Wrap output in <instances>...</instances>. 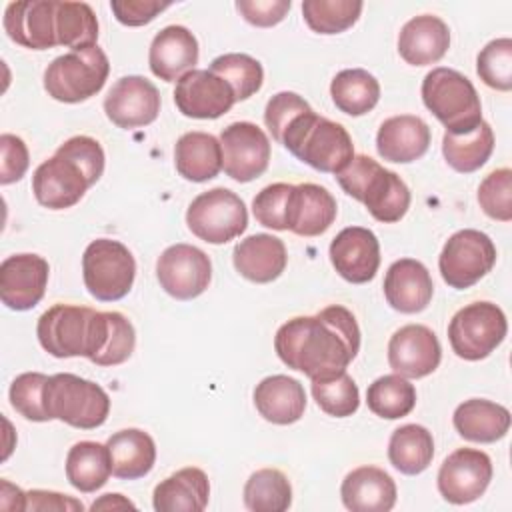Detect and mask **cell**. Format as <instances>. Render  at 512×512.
Listing matches in <instances>:
<instances>
[{
	"label": "cell",
	"mask_w": 512,
	"mask_h": 512,
	"mask_svg": "<svg viewBox=\"0 0 512 512\" xmlns=\"http://www.w3.org/2000/svg\"><path fill=\"white\" fill-rule=\"evenodd\" d=\"M496 262V246L488 234L464 228L454 232L438 258V268L450 288L464 290L484 278Z\"/></svg>",
	"instance_id": "8fae6325"
},
{
	"label": "cell",
	"mask_w": 512,
	"mask_h": 512,
	"mask_svg": "<svg viewBox=\"0 0 512 512\" xmlns=\"http://www.w3.org/2000/svg\"><path fill=\"white\" fill-rule=\"evenodd\" d=\"M112 462V476L136 480L146 476L156 462V444L152 436L138 428H126L112 434L106 442Z\"/></svg>",
	"instance_id": "1f68e13d"
},
{
	"label": "cell",
	"mask_w": 512,
	"mask_h": 512,
	"mask_svg": "<svg viewBox=\"0 0 512 512\" xmlns=\"http://www.w3.org/2000/svg\"><path fill=\"white\" fill-rule=\"evenodd\" d=\"M292 2L290 0H238L236 10L246 22L258 28H270L284 20Z\"/></svg>",
	"instance_id": "f907efd6"
},
{
	"label": "cell",
	"mask_w": 512,
	"mask_h": 512,
	"mask_svg": "<svg viewBox=\"0 0 512 512\" xmlns=\"http://www.w3.org/2000/svg\"><path fill=\"white\" fill-rule=\"evenodd\" d=\"M112 328V312H98L88 306L54 304L36 324L40 346L56 358L86 356L98 364L106 350Z\"/></svg>",
	"instance_id": "7a4b0ae2"
},
{
	"label": "cell",
	"mask_w": 512,
	"mask_h": 512,
	"mask_svg": "<svg viewBox=\"0 0 512 512\" xmlns=\"http://www.w3.org/2000/svg\"><path fill=\"white\" fill-rule=\"evenodd\" d=\"M50 376L42 372H24L16 376L10 384V404L12 408L32 422H48L44 410V386Z\"/></svg>",
	"instance_id": "f6af8a7d"
},
{
	"label": "cell",
	"mask_w": 512,
	"mask_h": 512,
	"mask_svg": "<svg viewBox=\"0 0 512 512\" xmlns=\"http://www.w3.org/2000/svg\"><path fill=\"white\" fill-rule=\"evenodd\" d=\"M118 510V508H134L130 500H126L122 494H104L100 500L92 504V510Z\"/></svg>",
	"instance_id": "db71d44e"
},
{
	"label": "cell",
	"mask_w": 512,
	"mask_h": 512,
	"mask_svg": "<svg viewBox=\"0 0 512 512\" xmlns=\"http://www.w3.org/2000/svg\"><path fill=\"white\" fill-rule=\"evenodd\" d=\"M430 146V128L420 116L400 114L382 122L376 134L378 154L396 164H408L426 154Z\"/></svg>",
	"instance_id": "d4e9b609"
},
{
	"label": "cell",
	"mask_w": 512,
	"mask_h": 512,
	"mask_svg": "<svg viewBox=\"0 0 512 512\" xmlns=\"http://www.w3.org/2000/svg\"><path fill=\"white\" fill-rule=\"evenodd\" d=\"M210 482L196 466L182 468L156 484L152 504L156 512H200L208 506Z\"/></svg>",
	"instance_id": "f546056e"
},
{
	"label": "cell",
	"mask_w": 512,
	"mask_h": 512,
	"mask_svg": "<svg viewBox=\"0 0 512 512\" xmlns=\"http://www.w3.org/2000/svg\"><path fill=\"white\" fill-rule=\"evenodd\" d=\"M112 474L108 446L84 440L74 444L66 456V478L80 492H96Z\"/></svg>",
	"instance_id": "836d02e7"
},
{
	"label": "cell",
	"mask_w": 512,
	"mask_h": 512,
	"mask_svg": "<svg viewBox=\"0 0 512 512\" xmlns=\"http://www.w3.org/2000/svg\"><path fill=\"white\" fill-rule=\"evenodd\" d=\"M208 70L218 74L230 84V88L234 90L236 102L250 98L262 88V80H264L262 64L248 54H240V52L222 54L212 60Z\"/></svg>",
	"instance_id": "b9f144b4"
},
{
	"label": "cell",
	"mask_w": 512,
	"mask_h": 512,
	"mask_svg": "<svg viewBox=\"0 0 512 512\" xmlns=\"http://www.w3.org/2000/svg\"><path fill=\"white\" fill-rule=\"evenodd\" d=\"M450 48V30L446 22L432 14L410 18L398 36V52L412 66L438 62Z\"/></svg>",
	"instance_id": "83f0119b"
},
{
	"label": "cell",
	"mask_w": 512,
	"mask_h": 512,
	"mask_svg": "<svg viewBox=\"0 0 512 512\" xmlns=\"http://www.w3.org/2000/svg\"><path fill=\"white\" fill-rule=\"evenodd\" d=\"M492 480V460L476 448L454 450L438 470V490L450 504L478 500Z\"/></svg>",
	"instance_id": "9a60e30c"
},
{
	"label": "cell",
	"mask_w": 512,
	"mask_h": 512,
	"mask_svg": "<svg viewBox=\"0 0 512 512\" xmlns=\"http://www.w3.org/2000/svg\"><path fill=\"white\" fill-rule=\"evenodd\" d=\"M108 74V56L94 44L54 58L44 72V90L58 102H84L104 88Z\"/></svg>",
	"instance_id": "52a82bcc"
},
{
	"label": "cell",
	"mask_w": 512,
	"mask_h": 512,
	"mask_svg": "<svg viewBox=\"0 0 512 512\" xmlns=\"http://www.w3.org/2000/svg\"><path fill=\"white\" fill-rule=\"evenodd\" d=\"M0 152H2V160H0V184H12L18 182L30 164V156H28V148L24 144L22 138L14 136V134H2L0 136Z\"/></svg>",
	"instance_id": "681fc988"
},
{
	"label": "cell",
	"mask_w": 512,
	"mask_h": 512,
	"mask_svg": "<svg viewBox=\"0 0 512 512\" xmlns=\"http://www.w3.org/2000/svg\"><path fill=\"white\" fill-rule=\"evenodd\" d=\"M508 322L500 306L472 302L460 308L448 326V340L456 356L476 362L490 356L506 338Z\"/></svg>",
	"instance_id": "9c48e42d"
},
{
	"label": "cell",
	"mask_w": 512,
	"mask_h": 512,
	"mask_svg": "<svg viewBox=\"0 0 512 512\" xmlns=\"http://www.w3.org/2000/svg\"><path fill=\"white\" fill-rule=\"evenodd\" d=\"M222 168L236 182H252L270 162V140L254 122H232L220 134Z\"/></svg>",
	"instance_id": "4fadbf2b"
},
{
	"label": "cell",
	"mask_w": 512,
	"mask_h": 512,
	"mask_svg": "<svg viewBox=\"0 0 512 512\" xmlns=\"http://www.w3.org/2000/svg\"><path fill=\"white\" fill-rule=\"evenodd\" d=\"M50 266L38 254H12L0 264V300L10 310L34 308L46 292Z\"/></svg>",
	"instance_id": "ac0fdd59"
},
{
	"label": "cell",
	"mask_w": 512,
	"mask_h": 512,
	"mask_svg": "<svg viewBox=\"0 0 512 512\" xmlns=\"http://www.w3.org/2000/svg\"><path fill=\"white\" fill-rule=\"evenodd\" d=\"M232 260L240 276L256 284H266L284 272L288 254L280 238L272 234H252L234 246Z\"/></svg>",
	"instance_id": "4316f807"
},
{
	"label": "cell",
	"mask_w": 512,
	"mask_h": 512,
	"mask_svg": "<svg viewBox=\"0 0 512 512\" xmlns=\"http://www.w3.org/2000/svg\"><path fill=\"white\" fill-rule=\"evenodd\" d=\"M174 102L188 118L214 120L234 106L236 96L224 78L210 70L194 68L176 82Z\"/></svg>",
	"instance_id": "2e32d148"
},
{
	"label": "cell",
	"mask_w": 512,
	"mask_h": 512,
	"mask_svg": "<svg viewBox=\"0 0 512 512\" xmlns=\"http://www.w3.org/2000/svg\"><path fill=\"white\" fill-rule=\"evenodd\" d=\"M26 510H58V512H76L84 510L80 500H74L60 492L50 490H30L26 492Z\"/></svg>",
	"instance_id": "f5cc1de1"
},
{
	"label": "cell",
	"mask_w": 512,
	"mask_h": 512,
	"mask_svg": "<svg viewBox=\"0 0 512 512\" xmlns=\"http://www.w3.org/2000/svg\"><path fill=\"white\" fill-rule=\"evenodd\" d=\"M360 0H304L302 14L310 30L318 34H340L348 30L362 12Z\"/></svg>",
	"instance_id": "60d3db41"
},
{
	"label": "cell",
	"mask_w": 512,
	"mask_h": 512,
	"mask_svg": "<svg viewBox=\"0 0 512 512\" xmlns=\"http://www.w3.org/2000/svg\"><path fill=\"white\" fill-rule=\"evenodd\" d=\"M452 422L464 440L490 444L506 436L510 428V412L492 400L470 398L458 404Z\"/></svg>",
	"instance_id": "4dcf8cb0"
},
{
	"label": "cell",
	"mask_w": 512,
	"mask_h": 512,
	"mask_svg": "<svg viewBox=\"0 0 512 512\" xmlns=\"http://www.w3.org/2000/svg\"><path fill=\"white\" fill-rule=\"evenodd\" d=\"M174 164L182 178L206 182L222 170L220 140L206 132H186L174 146Z\"/></svg>",
	"instance_id": "d6a6232c"
},
{
	"label": "cell",
	"mask_w": 512,
	"mask_h": 512,
	"mask_svg": "<svg viewBox=\"0 0 512 512\" xmlns=\"http://www.w3.org/2000/svg\"><path fill=\"white\" fill-rule=\"evenodd\" d=\"M110 8L116 20L124 26H144L152 22L160 12L170 8V2L158 0H112Z\"/></svg>",
	"instance_id": "816d5d0a"
},
{
	"label": "cell",
	"mask_w": 512,
	"mask_h": 512,
	"mask_svg": "<svg viewBox=\"0 0 512 512\" xmlns=\"http://www.w3.org/2000/svg\"><path fill=\"white\" fill-rule=\"evenodd\" d=\"M336 212V198L324 186L304 182L292 188L286 226L298 236H320L332 226Z\"/></svg>",
	"instance_id": "cb8c5ba5"
},
{
	"label": "cell",
	"mask_w": 512,
	"mask_h": 512,
	"mask_svg": "<svg viewBox=\"0 0 512 512\" xmlns=\"http://www.w3.org/2000/svg\"><path fill=\"white\" fill-rule=\"evenodd\" d=\"M424 106L448 134H464L482 122V104L474 84L452 68H432L422 80Z\"/></svg>",
	"instance_id": "5b68a950"
},
{
	"label": "cell",
	"mask_w": 512,
	"mask_h": 512,
	"mask_svg": "<svg viewBox=\"0 0 512 512\" xmlns=\"http://www.w3.org/2000/svg\"><path fill=\"white\" fill-rule=\"evenodd\" d=\"M494 150V132L488 122H480L474 130L464 134H444L442 154L456 172L468 174L484 166Z\"/></svg>",
	"instance_id": "8d00e7d4"
},
{
	"label": "cell",
	"mask_w": 512,
	"mask_h": 512,
	"mask_svg": "<svg viewBox=\"0 0 512 512\" xmlns=\"http://www.w3.org/2000/svg\"><path fill=\"white\" fill-rule=\"evenodd\" d=\"M440 360V342L424 324H406L388 342L390 368L404 378H424L438 368Z\"/></svg>",
	"instance_id": "d6986e66"
},
{
	"label": "cell",
	"mask_w": 512,
	"mask_h": 512,
	"mask_svg": "<svg viewBox=\"0 0 512 512\" xmlns=\"http://www.w3.org/2000/svg\"><path fill=\"white\" fill-rule=\"evenodd\" d=\"M104 112L118 128L148 126L158 118V88L144 76H122L104 98Z\"/></svg>",
	"instance_id": "e0dca14e"
},
{
	"label": "cell",
	"mask_w": 512,
	"mask_h": 512,
	"mask_svg": "<svg viewBox=\"0 0 512 512\" xmlns=\"http://www.w3.org/2000/svg\"><path fill=\"white\" fill-rule=\"evenodd\" d=\"M198 62V42L194 34L178 24L162 28L148 52V64L156 78L164 82L180 80L186 72L194 70Z\"/></svg>",
	"instance_id": "603a6c76"
},
{
	"label": "cell",
	"mask_w": 512,
	"mask_h": 512,
	"mask_svg": "<svg viewBox=\"0 0 512 512\" xmlns=\"http://www.w3.org/2000/svg\"><path fill=\"white\" fill-rule=\"evenodd\" d=\"M366 404L380 418H404L416 406V388L400 374H384L368 386Z\"/></svg>",
	"instance_id": "74e56055"
},
{
	"label": "cell",
	"mask_w": 512,
	"mask_h": 512,
	"mask_svg": "<svg viewBox=\"0 0 512 512\" xmlns=\"http://www.w3.org/2000/svg\"><path fill=\"white\" fill-rule=\"evenodd\" d=\"M44 410L50 420H60L80 430H92L106 422L110 398L96 382L60 372L50 376L44 386Z\"/></svg>",
	"instance_id": "8992f818"
},
{
	"label": "cell",
	"mask_w": 512,
	"mask_h": 512,
	"mask_svg": "<svg viewBox=\"0 0 512 512\" xmlns=\"http://www.w3.org/2000/svg\"><path fill=\"white\" fill-rule=\"evenodd\" d=\"M434 458V438L420 424H404L396 428L388 442L390 464L408 476L424 472Z\"/></svg>",
	"instance_id": "e575fe53"
},
{
	"label": "cell",
	"mask_w": 512,
	"mask_h": 512,
	"mask_svg": "<svg viewBox=\"0 0 512 512\" xmlns=\"http://www.w3.org/2000/svg\"><path fill=\"white\" fill-rule=\"evenodd\" d=\"M186 224L200 240L226 244L246 230L248 212L238 194L228 188H212L190 202Z\"/></svg>",
	"instance_id": "30bf717a"
},
{
	"label": "cell",
	"mask_w": 512,
	"mask_h": 512,
	"mask_svg": "<svg viewBox=\"0 0 512 512\" xmlns=\"http://www.w3.org/2000/svg\"><path fill=\"white\" fill-rule=\"evenodd\" d=\"M434 294V284L428 268L414 258H400L390 264L384 276L386 302L402 312H422Z\"/></svg>",
	"instance_id": "7402d4cb"
},
{
	"label": "cell",
	"mask_w": 512,
	"mask_h": 512,
	"mask_svg": "<svg viewBox=\"0 0 512 512\" xmlns=\"http://www.w3.org/2000/svg\"><path fill=\"white\" fill-rule=\"evenodd\" d=\"M56 4L58 0L10 2L4 12V30L10 40L30 50L58 46Z\"/></svg>",
	"instance_id": "ffe728a7"
},
{
	"label": "cell",
	"mask_w": 512,
	"mask_h": 512,
	"mask_svg": "<svg viewBox=\"0 0 512 512\" xmlns=\"http://www.w3.org/2000/svg\"><path fill=\"white\" fill-rule=\"evenodd\" d=\"M330 96L340 112L348 116H362L378 104L380 84L368 70L348 68L332 78Z\"/></svg>",
	"instance_id": "d590c367"
},
{
	"label": "cell",
	"mask_w": 512,
	"mask_h": 512,
	"mask_svg": "<svg viewBox=\"0 0 512 512\" xmlns=\"http://www.w3.org/2000/svg\"><path fill=\"white\" fill-rule=\"evenodd\" d=\"M96 182L88 168L58 146L56 154L34 170L32 192L38 204L50 210H64L78 204Z\"/></svg>",
	"instance_id": "7c38bea8"
},
{
	"label": "cell",
	"mask_w": 512,
	"mask_h": 512,
	"mask_svg": "<svg viewBox=\"0 0 512 512\" xmlns=\"http://www.w3.org/2000/svg\"><path fill=\"white\" fill-rule=\"evenodd\" d=\"M56 38L58 46L82 50L94 46L98 40V20L86 2L56 4Z\"/></svg>",
	"instance_id": "ab89813d"
},
{
	"label": "cell",
	"mask_w": 512,
	"mask_h": 512,
	"mask_svg": "<svg viewBox=\"0 0 512 512\" xmlns=\"http://www.w3.org/2000/svg\"><path fill=\"white\" fill-rule=\"evenodd\" d=\"M476 72L486 86L500 92L512 90V40L496 38L488 42L476 58Z\"/></svg>",
	"instance_id": "ee69618b"
},
{
	"label": "cell",
	"mask_w": 512,
	"mask_h": 512,
	"mask_svg": "<svg viewBox=\"0 0 512 512\" xmlns=\"http://www.w3.org/2000/svg\"><path fill=\"white\" fill-rule=\"evenodd\" d=\"M478 204L494 220H512V172L498 168L490 172L478 186Z\"/></svg>",
	"instance_id": "bcb514c9"
},
{
	"label": "cell",
	"mask_w": 512,
	"mask_h": 512,
	"mask_svg": "<svg viewBox=\"0 0 512 512\" xmlns=\"http://www.w3.org/2000/svg\"><path fill=\"white\" fill-rule=\"evenodd\" d=\"M336 180L340 188L362 202L378 222H398L410 208L406 182L366 154L354 156L350 164L336 174Z\"/></svg>",
	"instance_id": "3957f363"
},
{
	"label": "cell",
	"mask_w": 512,
	"mask_h": 512,
	"mask_svg": "<svg viewBox=\"0 0 512 512\" xmlns=\"http://www.w3.org/2000/svg\"><path fill=\"white\" fill-rule=\"evenodd\" d=\"M156 278L172 298L192 300L208 288L212 264L200 248L192 244H174L160 254L156 262Z\"/></svg>",
	"instance_id": "5bb4252c"
},
{
	"label": "cell",
	"mask_w": 512,
	"mask_h": 512,
	"mask_svg": "<svg viewBox=\"0 0 512 512\" xmlns=\"http://www.w3.org/2000/svg\"><path fill=\"white\" fill-rule=\"evenodd\" d=\"M312 396L320 410L336 418L352 416L360 406L358 386L346 370L312 380Z\"/></svg>",
	"instance_id": "7bdbcfd3"
},
{
	"label": "cell",
	"mask_w": 512,
	"mask_h": 512,
	"mask_svg": "<svg viewBox=\"0 0 512 512\" xmlns=\"http://www.w3.org/2000/svg\"><path fill=\"white\" fill-rule=\"evenodd\" d=\"M310 110V104L296 92H278L274 94L264 110V122L276 142H282L284 132L290 124L304 112Z\"/></svg>",
	"instance_id": "c3c4849f"
},
{
	"label": "cell",
	"mask_w": 512,
	"mask_h": 512,
	"mask_svg": "<svg viewBox=\"0 0 512 512\" xmlns=\"http://www.w3.org/2000/svg\"><path fill=\"white\" fill-rule=\"evenodd\" d=\"M340 496L352 512H388L396 504V484L382 468L360 466L346 474Z\"/></svg>",
	"instance_id": "484cf974"
},
{
	"label": "cell",
	"mask_w": 512,
	"mask_h": 512,
	"mask_svg": "<svg viewBox=\"0 0 512 512\" xmlns=\"http://www.w3.org/2000/svg\"><path fill=\"white\" fill-rule=\"evenodd\" d=\"M254 406L260 416L272 424H294L306 410V392L296 378L274 374L256 384Z\"/></svg>",
	"instance_id": "f1b7e54d"
},
{
	"label": "cell",
	"mask_w": 512,
	"mask_h": 512,
	"mask_svg": "<svg viewBox=\"0 0 512 512\" xmlns=\"http://www.w3.org/2000/svg\"><path fill=\"white\" fill-rule=\"evenodd\" d=\"M278 358L310 380L344 372L360 350V328L354 314L332 304L316 316H296L274 336Z\"/></svg>",
	"instance_id": "6da1fadb"
},
{
	"label": "cell",
	"mask_w": 512,
	"mask_h": 512,
	"mask_svg": "<svg viewBox=\"0 0 512 512\" xmlns=\"http://www.w3.org/2000/svg\"><path fill=\"white\" fill-rule=\"evenodd\" d=\"M294 184L276 182L262 188L252 200V212L258 224L272 228V230H288L286 214H288V200L292 194Z\"/></svg>",
	"instance_id": "7dc6e473"
},
{
	"label": "cell",
	"mask_w": 512,
	"mask_h": 512,
	"mask_svg": "<svg viewBox=\"0 0 512 512\" xmlns=\"http://www.w3.org/2000/svg\"><path fill=\"white\" fill-rule=\"evenodd\" d=\"M244 504L252 512H284L292 504V486L276 468L256 470L244 484Z\"/></svg>",
	"instance_id": "f35d334b"
},
{
	"label": "cell",
	"mask_w": 512,
	"mask_h": 512,
	"mask_svg": "<svg viewBox=\"0 0 512 512\" xmlns=\"http://www.w3.org/2000/svg\"><path fill=\"white\" fill-rule=\"evenodd\" d=\"M298 160L326 174L342 172L354 158V144L348 130L312 108L300 114L284 132L282 142Z\"/></svg>",
	"instance_id": "277c9868"
},
{
	"label": "cell",
	"mask_w": 512,
	"mask_h": 512,
	"mask_svg": "<svg viewBox=\"0 0 512 512\" xmlns=\"http://www.w3.org/2000/svg\"><path fill=\"white\" fill-rule=\"evenodd\" d=\"M330 262L344 280L370 282L380 266V242L372 230L348 226L330 242Z\"/></svg>",
	"instance_id": "44dd1931"
},
{
	"label": "cell",
	"mask_w": 512,
	"mask_h": 512,
	"mask_svg": "<svg viewBox=\"0 0 512 512\" xmlns=\"http://www.w3.org/2000/svg\"><path fill=\"white\" fill-rule=\"evenodd\" d=\"M82 276L90 296L100 302H114L130 292L136 276V262L122 242L98 238L84 250Z\"/></svg>",
	"instance_id": "ba28073f"
}]
</instances>
